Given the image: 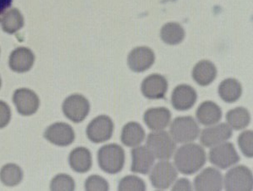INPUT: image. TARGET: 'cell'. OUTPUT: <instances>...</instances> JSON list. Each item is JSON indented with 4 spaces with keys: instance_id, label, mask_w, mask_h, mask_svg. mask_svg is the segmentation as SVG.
<instances>
[{
    "instance_id": "6da1fadb",
    "label": "cell",
    "mask_w": 253,
    "mask_h": 191,
    "mask_svg": "<svg viewBox=\"0 0 253 191\" xmlns=\"http://www.w3.org/2000/svg\"><path fill=\"white\" fill-rule=\"evenodd\" d=\"M207 160L206 152L198 144L189 143L177 150L174 162L178 171L183 175H193L203 168Z\"/></svg>"
},
{
    "instance_id": "7a4b0ae2",
    "label": "cell",
    "mask_w": 253,
    "mask_h": 191,
    "mask_svg": "<svg viewBox=\"0 0 253 191\" xmlns=\"http://www.w3.org/2000/svg\"><path fill=\"white\" fill-rule=\"evenodd\" d=\"M98 161L103 171L108 174H117L124 168L125 152L119 145H106L98 151Z\"/></svg>"
},
{
    "instance_id": "3957f363",
    "label": "cell",
    "mask_w": 253,
    "mask_h": 191,
    "mask_svg": "<svg viewBox=\"0 0 253 191\" xmlns=\"http://www.w3.org/2000/svg\"><path fill=\"white\" fill-rule=\"evenodd\" d=\"M146 147L154 157L158 160H166L172 156L177 145L169 132L162 130L148 135Z\"/></svg>"
},
{
    "instance_id": "277c9868",
    "label": "cell",
    "mask_w": 253,
    "mask_h": 191,
    "mask_svg": "<svg viewBox=\"0 0 253 191\" xmlns=\"http://www.w3.org/2000/svg\"><path fill=\"white\" fill-rule=\"evenodd\" d=\"M200 128L192 116H179L171 122L170 135L177 143H189L197 140Z\"/></svg>"
},
{
    "instance_id": "5b68a950",
    "label": "cell",
    "mask_w": 253,
    "mask_h": 191,
    "mask_svg": "<svg viewBox=\"0 0 253 191\" xmlns=\"http://www.w3.org/2000/svg\"><path fill=\"white\" fill-rule=\"evenodd\" d=\"M224 186L228 191H253V173L244 165L232 168L225 176Z\"/></svg>"
},
{
    "instance_id": "8992f818",
    "label": "cell",
    "mask_w": 253,
    "mask_h": 191,
    "mask_svg": "<svg viewBox=\"0 0 253 191\" xmlns=\"http://www.w3.org/2000/svg\"><path fill=\"white\" fill-rule=\"evenodd\" d=\"M177 178L176 168L167 160L157 163L149 175V179L153 187L161 191L169 188Z\"/></svg>"
},
{
    "instance_id": "52a82bcc",
    "label": "cell",
    "mask_w": 253,
    "mask_h": 191,
    "mask_svg": "<svg viewBox=\"0 0 253 191\" xmlns=\"http://www.w3.org/2000/svg\"><path fill=\"white\" fill-rule=\"evenodd\" d=\"M209 160L212 165L221 170H226L236 165L240 160L234 146L230 142H223L214 147L209 152Z\"/></svg>"
},
{
    "instance_id": "ba28073f",
    "label": "cell",
    "mask_w": 253,
    "mask_h": 191,
    "mask_svg": "<svg viewBox=\"0 0 253 191\" xmlns=\"http://www.w3.org/2000/svg\"><path fill=\"white\" fill-rule=\"evenodd\" d=\"M89 110V102L82 95H71L63 102V112L64 115L75 123H79L84 120L88 115Z\"/></svg>"
},
{
    "instance_id": "9c48e42d",
    "label": "cell",
    "mask_w": 253,
    "mask_h": 191,
    "mask_svg": "<svg viewBox=\"0 0 253 191\" xmlns=\"http://www.w3.org/2000/svg\"><path fill=\"white\" fill-rule=\"evenodd\" d=\"M114 130V122L111 118L108 115H99L88 124L87 136L91 142L102 143L110 140Z\"/></svg>"
},
{
    "instance_id": "30bf717a",
    "label": "cell",
    "mask_w": 253,
    "mask_h": 191,
    "mask_svg": "<svg viewBox=\"0 0 253 191\" xmlns=\"http://www.w3.org/2000/svg\"><path fill=\"white\" fill-rule=\"evenodd\" d=\"M232 136V128L229 125L220 123L203 130L201 133L200 141L204 147L210 148L227 142Z\"/></svg>"
},
{
    "instance_id": "8fae6325",
    "label": "cell",
    "mask_w": 253,
    "mask_h": 191,
    "mask_svg": "<svg viewBox=\"0 0 253 191\" xmlns=\"http://www.w3.org/2000/svg\"><path fill=\"white\" fill-rule=\"evenodd\" d=\"M13 103L21 115H31L35 114L40 107V99L35 92L26 88L15 91L13 97Z\"/></svg>"
},
{
    "instance_id": "7c38bea8",
    "label": "cell",
    "mask_w": 253,
    "mask_h": 191,
    "mask_svg": "<svg viewBox=\"0 0 253 191\" xmlns=\"http://www.w3.org/2000/svg\"><path fill=\"white\" fill-rule=\"evenodd\" d=\"M44 136L48 142L56 146L67 147L74 142L75 134L69 124L58 122L51 125L46 130Z\"/></svg>"
},
{
    "instance_id": "4fadbf2b",
    "label": "cell",
    "mask_w": 253,
    "mask_h": 191,
    "mask_svg": "<svg viewBox=\"0 0 253 191\" xmlns=\"http://www.w3.org/2000/svg\"><path fill=\"white\" fill-rule=\"evenodd\" d=\"M155 62L153 50L148 47H137L130 52L127 63L131 70L136 73L148 70Z\"/></svg>"
},
{
    "instance_id": "5bb4252c",
    "label": "cell",
    "mask_w": 253,
    "mask_h": 191,
    "mask_svg": "<svg viewBox=\"0 0 253 191\" xmlns=\"http://www.w3.org/2000/svg\"><path fill=\"white\" fill-rule=\"evenodd\" d=\"M196 191H219L222 190L223 179L221 173L215 168L203 170L194 181Z\"/></svg>"
},
{
    "instance_id": "9a60e30c",
    "label": "cell",
    "mask_w": 253,
    "mask_h": 191,
    "mask_svg": "<svg viewBox=\"0 0 253 191\" xmlns=\"http://www.w3.org/2000/svg\"><path fill=\"white\" fill-rule=\"evenodd\" d=\"M168 86L169 83L164 76L152 74L142 81V94L148 99H162L166 95Z\"/></svg>"
},
{
    "instance_id": "2e32d148",
    "label": "cell",
    "mask_w": 253,
    "mask_h": 191,
    "mask_svg": "<svg viewBox=\"0 0 253 191\" xmlns=\"http://www.w3.org/2000/svg\"><path fill=\"white\" fill-rule=\"evenodd\" d=\"M198 95L195 89L189 86L182 84L176 86L171 94V104L177 111H187L195 104Z\"/></svg>"
},
{
    "instance_id": "e0dca14e",
    "label": "cell",
    "mask_w": 253,
    "mask_h": 191,
    "mask_svg": "<svg viewBox=\"0 0 253 191\" xmlns=\"http://www.w3.org/2000/svg\"><path fill=\"white\" fill-rule=\"evenodd\" d=\"M132 154V166L131 170L132 172L139 173L146 175L150 172L153 166L155 157L152 152L145 146L135 147L131 152Z\"/></svg>"
},
{
    "instance_id": "ac0fdd59",
    "label": "cell",
    "mask_w": 253,
    "mask_h": 191,
    "mask_svg": "<svg viewBox=\"0 0 253 191\" xmlns=\"http://www.w3.org/2000/svg\"><path fill=\"white\" fill-rule=\"evenodd\" d=\"M35 57L31 50L27 47H18L13 50L9 57V67L16 73H26L35 63Z\"/></svg>"
},
{
    "instance_id": "d6986e66",
    "label": "cell",
    "mask_w": 253,
    "mask_h": 191,
    "mask_svg": "<svg viewBox=\"0 0 253 191\" xmlns=\"http://www.w3.org/2000/svg\"><path fill=\"white\" fill-rule=\"evenodd\" d=\"M171 112L166 108H150L146 111L143 120L148 128L153 131H162L171 121Z\"/></svg>"
},
{
    "instance_id": "ffe728a7",
    "label": "cell",
    "mask_w": 253,
    "mask_h": 191,
    "mask_svg": "<svg viewBox=\"0 0 253 191\" xmlns=\"http://www.w3.org/2000/svg\"><path fill=\"white\" fill-rule=\"evenodd\" d=\"M198 120L204 126H211L217 123L222 116L221 108L213 102H204L196 112Z\"/></svg>"
},
{
    "instance_id": "44dd1931",
    "label": "cell",
    "mask_w": 253,
    "mask_h": 191,
    "mask_svg": "<svg viewBox=\"0 0 253 191\" xmlns=\"http://www.w3.org/2000/svg\"><path fill=\"white\" fill-rule=\"evenodd\" d=\"M216 68L213 63L209 60L199 62L193 70V77L200 86H208L215 80Z\"/></svg>"
},
{
    "instance_id": "7402d4cb",
    "label": "cell",
    "mask_w": 253,
    "mask_h": 191,
    "mask_svg": "<svg viewBox=\"0 0 253 191\" xmlns=\"http://www.w3.org/2000/svg\"><path fill=\"white\" fill-rule=\"evenodd\" d=\"M69 164L76 172H87L92 167V154L87 148L78 147L70 153Z\"/></svg>"
},
{
    "instance_id": "603a6c76",
    "label": "cell",
    "mask_w": 253,
    "mask_h": 191,
    "mask_svg": "<svg viewBox=\"0 0 253 191\" xmlns=\"http://www.w3.org/2000/svg\"><path fill=\"white\" fill-rule=\"evenodd\" d=\"M145 139V131L137 122H129L123 128L121 141L126 147H135L139 146Z\"/></svg>"
},
{
    "instance_id": "cb8c5ba5",
    "label": "cell",
    "mask_w": 253,
    "mask_h": 191,
    "mask_svg": "<svg viewBox=\"0 0 253 191\" xmlns=\"http://www.w3.org/2000/svg\"><path fill=\"white\" fill-rule=\"evenodd\" d=\"M242 92V85L234 78L226 79L219 85V96L224 102L228 103H232L239 99Z\"/></svg>"
},
{
    "instance_id": "d4e9b609",
    "label": "cell",
    "mask_w": 253,
    "mask_h": 191,
    "mask_svg": "<svg viewBox=\"0 0 253 191\" xmlns=\"http://www.w3.org/2000/svg\"><path fill=\"white\" fill-rule=\"evenodd\" d=\"M184 37V29L177 23H168L162 28V40L167 44H178L182 42Z\"/></svg>"
},
{
    "instance_id": "484cf974",
    "label": "cell",
    "mask_w": 253,
    "mask_h": 191,
    "mask_svg": "<svg viewBox=\"0 0 253 191\" xmlns=\"http://www.w3.org/2000/svg\"><path fill=\"white\" fill-rule=\"evenodd\" d=\"M226 118L230 127L236 131L246 128L251 121L250 113L244 108H237L230 110L227 113Z\"/></svg>"
},
{
    "instance_id": "4316f807",
    "label": "cell",
    "mask_w": 253,
    "mask_h": 191,
    "mask_svg": "<svg viewBox=\"0 0 253 191\" xmlns=\"http://www.w3.org/2000/svg\"><path fill=\"white\" fill-rule=\"evenodd\" d=\"M1 24L3 31L9 34H14L24 26V17L17 8H12L4 13Z\"/></svg>"
},
{
    "instance_id": "83f0119b",
    "label": "cell",
    "mask_w": 253,
    "mask_h": 191,
    "mask_svg": "<svg viewBox=\"0 0 253 191\" xmlns=\"http://www.w3.org/2000/svg\"><path fill=\"white\" fill-rule=\"evenodd\" d=\"M23 171L15 164H7L0 170V180L7 186H15L21 182Z\"/></svg>"
},
{
    "instance_id": "f1b7e54d",
    "label": "cell",
    "mask_w": 253,
    "mask_h": 191,
    "mask_svg": "<svg viewBox=\"0 0 253 191\" xmlns=\"http://www.w3.org/2000/svg\"><path fill=\"white\" fill-rule=\"evenodd\" d=\"M119 190L121 191H146L145 182L137 176H125L119 182Z\"/></svg>"
},
{
    "instance_id": "f546056e",
    "label": "cell",
    "mask_w": 253,
    "mask_h": 191,
    "mask_svg": "<svg viewBox=\"0 0 253 191\" xmlns=\"http://www.w3.org/2000/svg\"><path fill=\"white\" fill-rule=\"evenodd\" d=\"M50 186L52 191H72L75 188V183L71 176L61 174L53 179Z\"/></svg>"
},
{
    "instance_id": "4dcf8cb0",
    "label": "cell",
    "mask_w": 253,
    "mask_h": 191,
    "mask_svg": "<svg viewBox=\"0 0 253 191\" xmlns=\"http://www.w3.org/2000/svg\"><path fill=\"white\" fill-rule=\"evenodd\" d=\"M238 145L243 154L247 157L253 156V132L252 131H243L238 136Z\"/></svg>"
},
{
    "instance_id": "1f68e13d",
    "label": "cell",
    "mask_w": 253,
    "mask_h": 191,
    "mask_svg": "<svg viewBox=\"0 0 253 191\" xmlns=\"http://www.w3.org/2000/svg\"><path fill=\"white\" fill-rule=\"evenodd\" d=\"M85 190L88 191H107L109 190L108 181L102 176H91L85 181Z\"/></svg>"
},
{
    "instance_id": "d6a6232c",
    "label": "cell",
    "mask_w": 253,
    "mask_h": 191,
    "mask_svg": "<svg viewBox=\"0 0 253 191\" xmlns=\"http://www.w3.org/2000/svg\"><path fill=\"white\" fill-rule=\"evenodd\" d=\"M11 111L8 104L0 101V129L5 127L10 121Z\"/></svg>"
},
{
    "instance_id": "836d02e7",
    "label": "cell",
    "mask_w": 253,
    "mask_h": 191,
    "mask_svg": "<svg viewBox=\"0 0 253 191\" xmlns=\"http://www.w3.org/2000/svg\"><path fill=\"white\" fill-rule=\"evenodd\" d=\"M172 191H192V185L187 179H180L171 189Z\"/></svg>"
},
{
    "instance_id": "e575fe53",
    "label": "cell",
    "mask_w": 253,
    "mask_h": 191,
    "mask_svg": "<svg viewBox=\"0 0 253 191\" xmlns=\"http://www.w3.org/2000/svg\"><path fill=\"white\" fill-rule=\"evenodd\" d=\"M0 87H1V78H0Z\"/></svg>"
}]
</instances>
